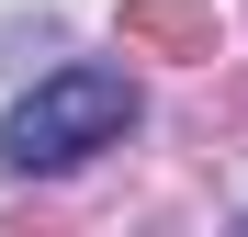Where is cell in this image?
Wrapping results in <instances>:
<instances>
[{"label":"cell","instance_id":"cell-1","mask_svg":"<svg viewBox=\"0 0 248 237\" xmlns=\"http://www.w3.org/2000/svg\"><path fill=\"white\" fill-rule=\"evenodd\" d=\"M124 125H136V79H124V68H102V57H79V68L34 79L12 113H0V170H12V181L79 170V158L124 147Z\"/></svg>","mask_w":248,"mask_h":237}]
</instances>
